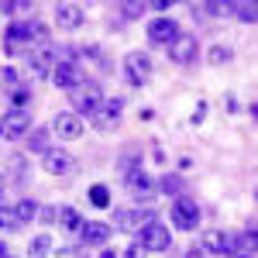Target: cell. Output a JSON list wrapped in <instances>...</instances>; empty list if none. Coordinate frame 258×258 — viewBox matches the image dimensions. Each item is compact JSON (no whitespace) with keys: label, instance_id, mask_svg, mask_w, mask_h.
<instances>
[{"label":"cell","instance_id":"cell-1","mask_svg":"<svg viewBox=\"0 0 258 258\" xmlns=\"http://www.w3.org/2000/svg\"><path fill=\"white\" fill-rule=\"evenodd\" d=\"M169 217H172V224H176L179 231H197L200 224V207L193 197H176V203L169 207Z\"/></svg>","mask_w":258,"mask_h":258},{"label":"cell","instance_id":"cell-2","mask_svg":"<svg viewBox=\"0 0 258 258\" xmlns=\"http://www.w3.org/2000/svg\"><path fill=\"white\" fill-rule=\"evenodd\" d=\"M69 100H73V107H76V114H93L100 103H103V90H100L97 83L83 80L76 90H69Z\"/></svg>","mask_w":258,"mask_h":258},{"label":"cell","instance_id":"cell-3","mask_svg":"<svg viewBox=\"0 0 258 258\" xmlns=\"http://www.w3.org/2000/svg\"><path fill=\"white\" fill-rule=\"evenodd\" d=\"M138 244L145 248V251H169V248H172V234L165 231V224L148 220V224L138 231Z\"/></svg>","mask_w":258,"mask_h":258},{"label":"cell","instance_id":"cell-4","mask_svg":"<svg viewBox=\"0 0 258 258\" xmlns=\"http://www.w3.org/2000/svg\"><path fill=\"white\" fill-rule=\"evenodd\" d=\"M124 76L135 86H145L152 80V55L148 52H127L124 55Z\"/></svg>","mask_w":258,"mask_h":258},{"label":"cell","instance_id":"cell-5","mask_svg":"<svg viewBox=\"0 0 258 258\" xmlns=\"http://www.w3.org/2000/svg\"><path fill=\"white\" fill-rule=\"evenodd\" d=\"M55 48L45 41V45H31L28 48V66H31V73L38 76V80H45V76H52V69H55Z\"/></svg>","mask_w":258,"mask_h":258},{"label":"cell","instance_id":"cell-6","mask_svg":"<svg viewBox=\"0 0 258 258\" xmlns=\"http://www.w3.org/2000/svg\"><path fill=\"white\" fill-rule=\"evenodd\" d=\"M148 220H155L152 207H131V210H117V217H114V227H117V231H127V234H138V231L145 227V224H148Z\"/></svg>","mask_w":258,"mask_h":258},{"label":"cell","instance_id":"cell-7","mask_svg":"<svg viewBox=\"0 0 258 258\" xmlns=\"http://www.w3.org/2000/svg\"><path fill=\"white\" fill-rule=\"evenodd\" d=\"M41 165H45L48 176H73L80 162L73 159L69 152H62V148H48V152L41 155Z\"/></svg>","mask_w":258,"mask_h":258},{"label":"cell","instance_id":"cell-8","mask_svg":"<svg viewBox=\"0 0 258 258\" xmlns=\"http://www.w3.org/2000/svg\"><path fill=\"white\" fill-rule=\"evenodd\" d=\"M28 135V114L24 110H4L0 114V138H7V141H18Z\"/></svg>","mask_w":258,"mask_h":258},{"label":"cell","instance_id":"cell-9","mask_svg":"<svg viewBox=\"0 0 258 258\" xmlns=\"http://www.w3.org/2000/svg\"><path fill=\"white\" fill-rule=\"evenodd\" d=\"M120 110H124V103L114 97V100H103L90 117H93V124H97L100 131H114V127L120 124Z\"/></svg>","mask_w":258,"mask_h":258},{"label":"cell","instance_id":"cell-10","mask_svg":"<svg viewBox=\"0 0 258 258\" xmlns=\"http://www.w3.org/2000/svg\"><path fill=\"white\" fill-rule=\"evenodd\" d=\"M52 80H55V86H62V90H76V86L83 83V66H80V62H73V59L55 62Z\"/></svg>","mask_w":258,"mask_h":258},{"label":"cell","instance_id":"cell-11","mask_svg":"<svg viewBox=\"0 0 258 258\" xmlns=\"http://www.w3.org/2000/svg\"><path fill=\"white\" fill-rule=\"evenodd\" d=\"M200 45L193 35H179L172 45H169V59L176 62V66H193V59H197Z\"/></svg>","mask_w":258,"mask_h":258},{"label":"cell","instance_id":"cell-12","mask_svg":"<svg viewBox=\"0 0 258 258\" xmlns=\"http://www.w3.org/2000/svg\"><path fill=\"white\" fill-rule=\"evenodd\" d=\"M148 38L155 41V45H165V48H169V45L179 38V24L162 14V18H155L152 24H148Z\"/></svg>","mask_w":258,"mask_h":258},{"label":"cell","instance_id":"cell-13","mask_svg":"<svg viewBox=\"0 0 258 258\" xmlns=\"http://www.w3.org/2000/svg\"><path fill=\"white\" fill-rule=\"evenodd\" d=\"M31 45H35V38H31V24H11V28H7V35H4V48H7L11 55L21 52V48L28 52Z\"/></svg>","mask_w":258,"mask_h":258},{"label":"cell","instance_id":"cell-14","mask_svg":"<svg viewBox=\"0 0 258 258\" xmlns=\"http://www.w3.org/2000/svg\"><path fill=\"white\" fill-rule=\"evenodd\" d=\"M110 224H103V220H83V227H80V238L83 244H107L110 241Z\"/></svg>","mask_w":258,"mask_h":258},{"label":"cell","instance_id":"cell-15","mask_svg":"<svg viewBox=\"0 0 258 258\" xmlns=\"http://www.w3.org/2000/svg\"><path fill=\"white\" fill-rule=\"evenodd\" d=\"M52 131H55L59 138H80L83 135V117L80 114H55Z\"/></svg>","mask_w":258,"mask_h":258},{"label":"cell","instance_id":"cell-16","mask_svg":"<svg viewBox=\"0 0 258 258\" xmlns=\"http://www.w3.org/2000/svg\"><path fill=\"white\" fill-rule=\"evenodd\" d=\"M124 182H127V189L138 193L141 200H152V193H155V186H152L148 172H141V169H127V172H124Z\"/></svg>","mask_w":258,"mask_h":258},{"label":"cell","instance_id":"cell-17","mask_svg":"<svg viewBox=\"0 0 258 258\" xmlns=\"http://www.w3.org/2000/svg\"><path fill=\"white\" fill-rule=\"evenodd\" d=\"M207 248L210 251H217V255H234V234H227V231H210L207 234Z\"/></svg>","mask_w":258,"mask_h":258},{"label":"cell","instance_id":"cell-18","mask_svg":"<svg viewBox=\"0 0 258 258\" xmlns=\"http://www.w3.org/2000/svg\"><path fill=\"white\" fill-rule=\"evenodd\" d=\"M55 21H59L62 28H76V24H83V7H76V4H59L55 7Z\"/></svg>","mask_w":258,"mask_h":258},{"label":"cell","instance_id":"cell-19","mask_svg":"<svg viewBox=\"0 0 258 258\" xmlns=\"http://www.w3.org/2000/svg\"><path fill=\"white\" fill-rule=\"evenodd\" d=\"M59 224H62V231H69V234H80V227H83L80 210H76V207H62V210H59Z\"/></svg>","mask_w":258,"mask_h":258},{"label":"cell","instance_id":"cell-20","mask_svg":"<svg viewBox=\"0 0 258 258\" xmlns=\"http://www.w3.org/2000/svg\"><path fill=\"white\" fill-rule=\"evenodd\" d=\"M159 189H162V193H169V197H182V189H186V179H182V176H162Z\"/></svg>","mask_w":258,"mask_h":258},{"label":"cell","instance_id":"cell-21","mask_svg":"<svg viewBox=\"0 0 258 258\" xmlns=\"http://www.w3.org/2000/svg\"><path fill=\"white\" fill-rule=\"evenodd\" d=\"M48 251H52V234H38L31 241V248H28L31 258H48Z\"/></svg>","mask_w":258,"mask_h":258},{"label":"cell","instance_id":"cell-22","mask_svg":"<svg viewBox=\"0 0 258 258\" xmlns=\"http://www.w3.org/2000/svg\"><path fill=\"white\" fill-rule=\"evenodd\" d=\"M14 214H18L21 224H28V220H35V214H38V203L35 200H21L18 207H14Z\"/></svg>","mask_w":258,"mask_h":258},{"label":"cell","instance_id":"cell-23","mask_svg":"<svg viewBox=\"0 0 258 258\" xmlns=\"http://www.w3.org/2000/svg\"><path fill=\"white\" fill-rule=\"evenodd\" d=\"M207 59H210V66H227V62L234 59V52H231V48H227V45H214V48H210V55H207Z\"/></svg>","mask_w":258,"mask_h":258},{"label":"cell","instance_id":"cell-24","mask_svg":"<svg viewBox=\"0 0 258 258\" xmlns=\"http://www.w3.org/2000/svg\"><path fill=\"white\" fill-rule=\"evenodd\" d=\"M90 203L100 207V210H103V207H110V193H107V186H103V182L90 186Z\"/></svg>","mask_w":258,"mask_h":258},{"label":"cell","instance_id":"cell-25","mask_svg":"<svg viewBox=\"0 0 258 258\" xmlns=\"http://www.w3.org/2000/svg\"><path fill=\"white\" fill-rule=\"evenodd\" d=\"M231 7L238 11V18L244 21V24H255V21H258V7L251 4V0H248V4H231Z\"/></svg>","mask_w":258,"mask_h":258},{"label":"cell","instance_id":"cell-26","mask_svg":"<svg viewBox=\"0 0 258 258\" xmlns=\"http://www.w3.org/2000/svg\"><path fill=\"white\" fill-rule=\"evenodd\" d=\"M28 145H31L28 152H41V155H45V152H48V131H38V135H31V141H28Z\"/></svg>","mask_w":258,"mask_h":258},{"label":"cell","instance_id":"cell-27","mask_svg":"<svg viewBox=\"0 0 258 258\" xmlns=\"http://www.w3.org/2000/svg\"><path fill=\"white\" fill-rule=\"evenodd\" d=\"M120 11H124V18H141L145 14V4H135V0H127V4H120Z\"/></svg>","mask_w":258,"mask_h":258},{"label":"cell","instance_id":"cell-28","mask_svg":"<svg viewBox=\"0 0 258 258\" xmlns=\"http://www.w3.org/2000/svg\"><path fill=\"white\" fill-rule=\"evenodd\" d=\"M0 227H21V220H18V214H11V210H0Z\"/></svg>","mask_w":258,"mask_h":258},{"label":"cell","instance_id":"cell-29","mask_svg":"<svg viewBox=\"0 0 258 258\" xmlns=\"http://www.w3.org/2000/svg\"><path fill=\"white\" fill-rule=\"evenodd\" d=\"M21 11H31V4H0V14H21Z\"/></svg>","mask_w":258,"mask_h":258},{"label":"cell","instance_id":"cell-30","mask_svg":"<svg viewBox=\"0 0 258 258\" xmlns=\"http://www.w3.org/2000/svg\"><path fill=\"white\" fill-rule=\"evenodd\" d=\"M124 258H145V248H141L138 241H135V244H131L127 251H124Z\"/></svg>","mask_w":258,"mask_h":258},{"label":"cell","instance_id":"cell-31","mask_svg":"<svg viewBox=\"0 0 258 258\" xmlns=\"http://www.w3.org/2000/svg\"><path fill=\"white\" fill-rule=\"evenodd\" d=\"M186 258H207V251H203V248H200V244H193V248H189V251H186Z\"/></svg>","mask_w":258,"mask_h":258},{"label":"cell","instance_id":"cell-32","mask_svg":"<svg viewBox=\"0 0 258 258\" xmlns=\"http://www.w3.org/2000/svg\"><path fill=\"white\" fill-rule=\"evenodd\" d=\"M100 258H120V255L114 251V248H107V251H100Z\"/></svg>","mask_w":258,"mask_h":258},{"label":"cell","instance_id":"cell-33","mask_svg":"<svg viewBox=\"0 0 258 258\" xmlns=\"http://www.w3.org/2000/svg\"><path fill=\"white\" fill-rule=\"evenodd\" d=\"M227 258H255V255H248V251H234V255H227Z\"/></svg>","mask_w":258,"mask_h":258},{"label":"cell","instance_id":"cell-34","mask_svg":"<svg viewBox=\"0 0 258 258\" xmlns=\"http://www.w3.org/2000/svg\"><path fill=\"white\" fill-rule=\"evenodd\" d=\"M0 258H11V255H7V251H0Z\"/></svg>","mask_w":258,"mask_h":258},{"label":"cell","instance_id":"cell-35","mask_svg":"<svg viewBox=\"0 0 258 258\" xmlns=\"http://www.w3.org/2000/svg\"><path fill=\"white\" fill-rule=\"evenodd\" d=\"M0 189H4V179H0Z\"/></svg>","mask_w":258,"mask_h":258},{"label":"cell","instance_id":"cell-36","mask_svg":"<svg viewBox=\"0 0 258 258\" xmlns=\"http://www.w3.org/2000/svg\"><path fill=\"white\" fill-rule=\"evenodd\" d=\"M0 251H4V244H0Z\"/></svg>","mask_w":258,"mask_h":258}]
</instances>
